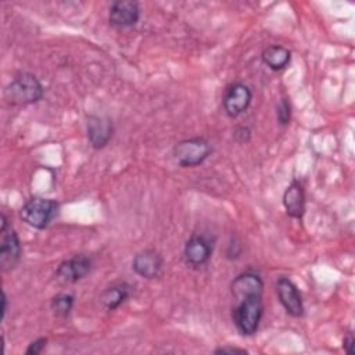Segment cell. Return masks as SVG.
<instances>
[{
    "mask_svg": "<svg viewBox=\"0 0 355 355\" xmlns=\"http://www.w3.org/2000/svg\"><path fill=\"white\" fill-rule=\"evenodd\" d=\"M211 254H212V243L204 234L194 233L184 244V250H183L184 261L191 266L205 265L209 261Z\"/></svg>",
    "mask_w": 355,
    "mask_h": 355,
    "instance_id": "10",
    "label": "cell"
},
{
    "mask_svg": "<svg viewBox=\"0 0 355 355\" xmlns=\"http://www.w3.org/2000/svg\"><path fill=\"white\" fill-rule=\"evenodd\" d=\"M73 295L71 294H57L53 300H51V309L57 316H67L69 315L72 306H73Z\"/></svg>",
    "mask_w": 355,
    "mask_h": 355,
    "instance_id": "17",
    "label": "cell"
},
{
    "mask_svg": "<svg viewBox=\"0 0 355 355\" xmlns=\"http://www.w3.org/2000/svg\"><path fill=\"white\" fill-rule=\"evenodd\" d=\"M276 115H277V121L280 125L284 126L290 122L291 111H290V103L287 98L280 100V103L277 104V108H276Z\"/></svg>",
    "mask_w": 355,
    "mask_h": 355,
    "instance_id": "18",
    "label": "cell"
},
{
    "mask_svg": "<svg viewBox=\"0 0 355 355\" xmlns=\"http://www.w3.org/2000/svg\"><path fill=\"white\" fill-rule=\"evenodd\" d=\"M283 205L288 216L301 219L305 214V191L300 180L294 179L283 194Z\"/></svg>",
    "mask_w": 355,
    "mask_h": 355,
    "instance_id": "14",
    "label": "cell"
},
{
    "mask_svg": "<svg viewBox=\"0 0 355 355\" xmlns=\"http://www.w3.org/2000/svg\"><path fill=\"white\" fill-rule=\"evenodd\" d=\"M44 94L40 80L28 72L17 75L4 89V97L11 104L28 105L37 103Z\"/></svg>",
    "mask_w": 355,
    "mask_h": 355,
    "instance_id": "1",
    "label": "cell"
},
{
    "mask_svg": "<svg viewBox=\"0 0 355 355\" xmlns=\"http://www.w3.org/2000/svg\"><path fill=\"white\" fill-rule=\"evenodd\" d=\"M211 150L209 143L204 137H193L175 144L172 153L178 165L187 168L202 164L211 154Z\"/></svg>",
    "mask_w": 355,
    "mask_h": 355,
    "instance_id": "4",
    "label": "cell"
},
{
    "mask_svg": "<svg viewBox=\"0 0 355 355\" xmlns=\"http://www.w3.org/2000/svg\"><path fill=\"white\" fill-rule=\"evenodd\" d=\"M60 205L57 201L44 197H31L19 209V218L35 229H46L57 216Z\"/></svg>",
    "mask_w": 355,
    "mask_h": 355,
    "instance_id": "2",
    "label": "cell"
},
{
    "mask_svg": "<svg viewBox=\"0 0 355 355\" xmlns=\"http://www.w3.org/2000/svg\"><path fill=\"white\" fill-rule=\"evenodd\" d=\"M230 291L236 301L248 297H262L263 282L259 275L254 272H243L233 279L230 284Z\"/></svg>",
    "mask_w": 355,
    "mask_h": 355,
    "instance_id": "11",
    "label": "cell"
},
{
    "mask_svg": "<svg viewBox=\"0 0 355 355\" xmlns=\"http://www.w3.org/2000/svg\"><path fill=\"white\" fill-rule=\"evenodd\" d=\"M251 100H252V93L247 85L240 82L233 83L226 89L223 96L225 112L229 116L236 118L248 108V105L251 104Z\"/></svg>",
    "mask_w": 355,
    "mask_h": 355,
    "instance_id": "6",
    "label": "cell"
},
{
    "mask_svg": "<svg viewBox=\"0 0 355 355\" xmlns=\"http://www.w3.org/2000/svg\"><path fill=\"white\" fill-rule=\"evenodd\" d=\"M132 269L144 279H155L162 270V258L155 250H144L135 255Z\"/></svg>",
    "mask_w": 355,
    "mask_h": 355,
    "instance_id": "13",
    "label": "cell"
},
{
    "mask_svg": "<svg viewBox=\"0 0 355 355\" xmlns=\"http://www.w3.org/2000/svg\"><path fill=\"white\" fill-rule=\"evenodd\" d=\"M234 140L239 143H247L251 139V129L248 126H239L233 132Z\"/></svg>",
    "mask_w": 355,
    "mask_h": 355,
    "instance_id": "20",
    "label": "cell"
},
{
    "mask_svg": "<svg viewBox=\"0 0 355 355\" xmlns=\"http://www.w3.org/2000/svg\"><path fill=\"white\" fill-rule=\"evenodd\" d=\"M263 315L262 297H248L237 301L232 318L236 329L243 336H252L259 326Z\"/></svg>",
    "mask_w": 355,
    "mask_h": 355,
    "instance_id": "3",
    "label": "cell"
},
{
    "mask_svg": "<svg viewBox=\"0 0 355 355\" xmlns=\"http://www.w3.org/2000/svg\"><path fill=\"white\" fill-rule=\"evenodd\" d=\"M276 293L286 312L294 318L304 315V304L297 286L288 277H279L276 282Z\"/></svg>",
    "mask_w": 355,
    "mask_h": 355,
    "instance_id": "7",
    "label": "cell"
},
{
    "mask_svg": "<svg viewBox=\"0 0 355 355\" xmlns=\"http://www.w3.org/2000/svg\"><path fill=\"white\" fill-rule=\"evenodd\" d=\"M215 354H248L244 348H236V347H220L214 351Z\"/></svg>",
    "mask_w": 355,
    "mask_h": 355,
    "instance_id": "21",
    "label": "cell"
},
{
    "mask_svg": "<svg viewBox=\"0 0 355 355\" xmlns=\"http://www.w3.org/2000/svg\"><path fill=\"white\" fill-rule=\"evenodd\" d=\"M46 344H47V338H44V337L36 338L35 341H32V343L29 344V347L26 348L25 354H26V355H37V354H40V352L44 349Z\"/></svg>",
    "mask_w": 355,
    "mask_h": 355,
    "instance_id": "19",
    "label": "cell"
},
{
    "mask_svg": "<svg viewBox=\"0 0 355 355\" xmlns=\"http://www.w3.org/2000/svg\"><path fill=\"white\" fill-rule=\"evenodd\" d=\"M261 58L266 67H269L272 71H280L287 67V64L291 60V53L288 49L279 46V44H272L268 46L262 54Z\"/></svg>",
    "mask_w": 355,
    "mask_h": 355,
    "instance_id": "15",
    "label": "cell"
},
{
    "mask_svg": "<svg viewBox=\"0 0 355 355\" xmlns=\"http://www.w3.org/2000/svg\"><path fill=\"white\" fill-rule=\"evenodd\" d=\"M1 319H4V316H6V312H7V295H6V293L3 291V300H1Z\"/></svg>",
    "mask_w": 355,
    "mask_h": 355,
    "instance_id": "23",
    "label": "cell"
},
{
    "mask_svg": "<svg viewBox=\"0 0 355 355\" xmlns=\"http://www.w3.org/2000/svg\"><path fill=\"white\" fill-rule=\"evenodd\" d=\"M128 297H129V286L125 283H119V284H112L107 287L101 293L100 300H101V304L108 311H112L118 308Z\"/></svg>",
    "mask_w": 355,
    "mask_h": 355,
    "instance_id": "16",
    "label": "cell"
},
{
    "mask_svg": "<svg viewBox=\"0 0 355 355\" xmlns=\"http://www.w3.org/2000/svg\"><path fill=\"white\" fill-rule=\"evenodd\" d=\"M86 130L92 147L100 150L105 147L112 137V122L105 116L89 115L86 118Z\"/></svg>",
    "mask_w": 355,
    "mask_h": 355,
    "instance_id": "12",
    "label": "cell"
},
{
    "mask_svg": "<svg viewBox=\"0 0 355 355\" xmlns=\"http://www.w3.org/2000/svg\"><path fill=\"white\" fill-rule=\"evenodd\" d=\"M140 18V7L133 0H118L110 7L108 21L116 28H129L137 24Z\"/></svg>",
    "mask_w": 355,
    "mask_h": 355,
    "instance_id": "9",
    "label": "cell"
},
{
    "mask_svg": "<svg viewBox=\"0 0 355 355\" xmlns=\"http://www.w3.org/2000/svg\"><path fill=\"white\" fill-rule=\"evenodd\" d=\"M354 343H355V340H354V337H352L351 333L347 334V336L344 337V340H343V348H344V351H345L348 355H352V354H354Z\"/></svg>",
    "mask_w": 355,
    "mask_h": 355,
    "instance_id": "22",
    "label": "cell"
},
{
    "mask_svg": "<svg viewBox=\"0 0 355 355\" xmlns=\"http://www.w3.org/2000/svg\"><path fill=\"white\" fill-rule=\"evenodd\" d=\"M92 269V259L86 254H76L65 261H62L55 275L60 280L65 283H76L83 279Z\"/></svg>",
    "mask_w": 355,
    "mask_h": 355,
    "instance_id": "8",
    "label": "cell"
},
{
    "mask_svg": "<svg viewBox=\"0 0 355 355\" xmlns=\"http://www.w3.org/2000/svg\"><path fill=\"white\" fill-rule=\"evenodd\" d=\"M21 258V241L18 234L10 225L7 216L1 214L0 229V268L3 272L11 270L17 266Z\"/></svg>",
    "mask_w": 355,
    "mask_h": 355,
    "instance_id": "5",
    "label": "cell"
}]
</instances>
